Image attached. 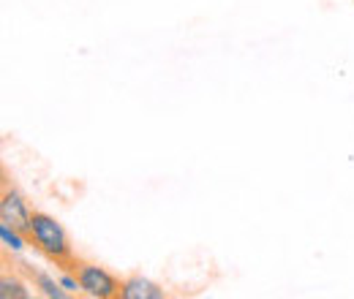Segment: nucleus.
I'll use <instances>...</instances> for the list:
<instances>
[{"label": "nucleus", "mask_w": 354, "mask_h": 299, "mask_svg": "<svg viewBox=\"0 0 354 299\" xmlns=\"http://www.w3.org/2000/svg\"><path fill=\"white\" fill-rule=\"evenodd\" d=\"M77 283H80V291L95 299H120V289H123V278L112 275L106 267L88 261V258L77 256L71 269H68Z\"/></svg>", "instance_id": "2"}, {"label": "nucleus", "mask_w": 354, "mask_h": 299, "mask_svg": "<svg viewBox=\"0 0 354 299\" xmlns=\"http://www.w3.org/2000/svg\"><path fill=\"white\" fill-rule=\"evenodd\" d=\"M164 297H167V291H164L158 283H153V280H147V278H142V275H129V278H123L120 299H164Z\"/></svg>", "instance_id": "6"}, {"label": "nucleus", "mask_w": 354, "mask_h": 299, "mask_svg": "<svg viewBox=\"0 0 354 299\" xmlns=\"http://www.w3.org/2000/svg\"><path fill=\"white\" fill-rule=\"evenodd\" d=\"M30 204L28 199L19 193V188L8 180V171L3 169V185H0V223L17 229L22 237L28 234V226H30Z\"/></svg>", "instance_id": "3"}, {"label": "nucleus", "mask_w": 354, "mask_h": 299, "mask_svg": "<svg viewBox=\"0 0 354 299\" xmlns=\"http://www.w3.org/2000/svg\"><path fill=\"white\" fill-rule=\"evenodd\" d=\"M25 240H28V245L33 251H39L60 272H68L71 264H74V258H77L74 245H71L66 229L60 226V220L52 218V215L41 213V210H33V215H30V226H28Z\"/></svg>", "instance_id": "1"}, {"label": "nucleus", "mask_w": 354, "mask_h": 299, "mask_svg": "<svg viewBox=\"0 0 354 299\" xmlns=\"http://www.w3.org/2000/svg\"><path fill=\"white\" fill-rule=\"evenodd\" d=\"M30 283L28 278L17 269L14 258L8 256V251L3 248V272H0V297L3 299H28L30 297Z\"/></svg>", "instance_id": "4"}, {"label": "nucleus", "mask_w": 354, "mask_h": 299, "mask_svg": "<svg viewBox=\"0 0 354 299\" xmlns=\"http://www.w3.org/2000/svg\"><path fill=\"white\" fill-rule=\"evenodd\" d=\"M0 240H3V248H8V251H22L28 245V240L17 229H11L6 223H0Z\"/></svg>", "instance_id": "7"}, {"label": "nucleus", "mask_w": 354, "mask_h": 299, "mask_svg": "<svg viewBox=\"0 0 354 299\" xmlns=\"http://www.w3.org/2000/svg\"><path fill=\"white\" fill-rule=\"evenodd\" d=\"M14 264H17V269L28 278V283H33V289H39V294H44V297H55V299L68 297V291L60 286V280L49 278L46 272L36 269V267H30V264H25V261H14Z\"/></svg>", "instance_id": "5"}]
</instances>
